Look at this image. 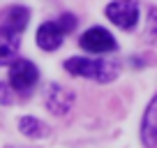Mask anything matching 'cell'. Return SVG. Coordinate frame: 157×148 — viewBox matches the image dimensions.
<instances>
[{"instance_id": "obj_1", "label": "cell", "mask_w": 157, "mask_h": 148, "mask_svg": "<svg viewBox=\"0 0 157 148\" xmlns=\"http://www.w3.org/2000/svg\"><path fill=\"white\" fill-rule=\"evenodd\" d=\"M65 69L69 74H76V76H86V79L99 81V84H109L118 76V67L111 60H93V58H69L65 63Z\"/></svg>"}, {"instance_id": "obj_2", "label": "cell", "mask_w": 157, "mask_h": 148, "mask_svg": "<svg viewBox=\"0 0 157 148\" xmlns=\"http://www.w3.org/2000/svg\"><path fill=\"white\" fill-rule=\"evenodd\" d=\"M106 16L118 25V28H134L139 21V5L136 0H113L106 7Z\"/></svg>"}, {"instance_id": "obj_3", "label": "cell", "mask_w": 157, "mask_h": 148, "mask_svg": "<svg viewBox=\"0 0 157 148\" xmlns=\"http://www.w3.org/2000/svg\"><path fill=\"white\" fill-rule=\"evenodd\" d=\"M37 67H35L30 60H14L10 67V81L12 88L19 90V93H28L35 84H37Z\"/></svg>"}, {"instance_id": "obj_4", "label": "cell", "mask_w": 157, "mask_h": 148, "mask_svg": "<svg viewBox=\"0 0 157 148\" xmlns=\"http://www.w3.org/2000/svg\"><path fill=\"white\" fill-rule=\"evenodd\" d=\"M81 49L90 51V53H106V51H116V40H113V35L104 28H90L81 35V40H78Z\"/></svg>"}, {"instance_id": "obj_5", "label": "cell", "mask_w": 157, "mask_h": 148, "mask_svg": "<svg viewBox=\"0 0 157 148\" xmlns=\"http://www.w3.org/2000/svg\"><path fill=\"white\" fill-rule=\"evenodd\" d=\"M63 37H65V30L58 25V21H46L37 30V44L44 51H56L63 44Z\"/></svg>"}, {"instance_id": "obj_6", "label": "cell", "mask_w": 157, "mask_h": 148, "mask_svg": "<svg viewBox=\"0 0 157 148\" xmlns=\"http://www.w3.org/2000/svg\"><path fill=\"white\" fill-rule=\"evenodd\" d=\"M21 46V33L7 28V25H0V65H7L16 58Z\"/></svg>"}, {"instance_id": "obj_7", "label": "cell", "mask_w": 157, "mask_h": 148, "mask_svg": "<svg viewBox=\"0 0 157 148\" xmlns=\"http://www.w3.org/2000/svg\"><path fill=\"white\" fill-rule=\"evenodd\" d=\"M72 99H74L72 93H67L63 86H58V84L49 86V93H46V107H49L53 114H65V111H69Z\"/></svg>"}, {"instance_id": "obj_8", "label": "cell", "mask_w": 157, "mask_h": 148, "mask_svg": "<svg viewBox=\"0 0 157 148\" xmlns=\"http://www.w3.org/2000/svg\"><path fill=\"white\" fill-rule=\"evenodd\" d=\"M141 137H143V143H146L148 148H152L157 143V95H155V99L150 102L146 116H143Z\"/></svg>"}, {"instance_id": "obj_9", "label": "cell", "mask_w": 157, "mask_h": 148, "mask_svg": "<svg viewBox=\"0 0 157 148\" xmlns=\"http://www.w3.org/2000/svg\"><path fill=\"white\" fill-rule=\"evenodd\" d=\"M0 19H2V23H0V25H7V28L16 30V33H23L25 25H28L30 12L25 10V7H21V5H14V7H10L7 12H2Z\"/></svg>"}, {"instance_id": "obj_10", "label": "cell", "mask_w": 157, "mask_h": 148, "mask_svg": "<svg viewBox=\"0 0 157 148\" xmlns=\"http://www.w3.org/2000/svg\"><path fill=\"white\" fill-rule=\"evenodd\" d=\"M19 127H21V132H23L25 137H33V139H39V137H44V134H46V125H44V123H39V120L33 118V116H25V118H21Z\"/></svg>"}, {"instance_id": "obj_11", "label": "cell", "mask_w": 157, "mask_h": 148, "mask_svg": "<svg viewBox=\"0 0 157 148\" xmlns=\"http://www.w3.org/2000/svg\"><path fill=\"white\" fill-rule=\"evenodd\" d=\"M58 25L65 30V33H69V30L76 28V16H74V14H63L58 19Z\"/></svg>"}, {"instance_id": "obj_12", "label": "cell", "mask_w": 157, "mask_h": 148, "mask_svg": "<svg viewBox=\"0 0 157 148\" xmlns=\"http://www.w3.org/2000/svg\"><path fill=\"white\" fill-rule=\"evenodd\" d=\"M14 97H12V90L7 88V84H0V104H12Z\"/></svg>"}]
</instances>
